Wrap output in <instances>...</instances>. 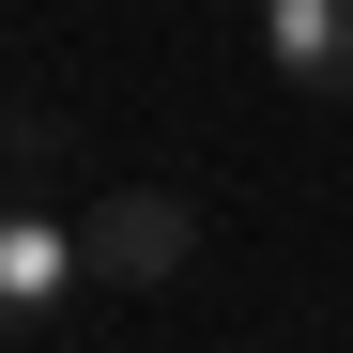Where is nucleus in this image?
<instances>
[{
  "label": "nucleus",
  "mask_w": 353,
  "mask_h": 353,
  "mask_svg": "<svg viewBox=\"0 0 353 353\" xmlns=\"http://www.w3.org/2000/svg\"><path fill=\"white\" fill-rule=\"evenodd\" d=\"M185 246H200V215L169 200V185H123V200H92V230H77V261H92L108 292H154V276H185Z\"/></svg>",
  "instance_id": "nucleus-1"
},
{
  "label": "nucleus",
  "mask_w": 353,
  "mask_h": 353,
  "mask_svg": "<svg viewBox=\"0 0 353 353\" xmlns=\"http://www.w3.org/2000/svg\"><path fill=\"white\" fill-rule=\"evenodd\" d=\"M261 62L292 92H353V0H261Z\"/></svg>",
  "instance_id": "nucleus-3"
},
{
  "label": "nucleus",
  "mask_w": 353,
  "mask_h": 353,
  "mask_svg": "<svg viewBox=\"0 0 353 353\" xmlns=\"http://www.w3.org/2000/svg\"><path fill=\"white\" fill-rule=\"evenodd\" d=\"M77 276H92V261H77V230H62V215H0V338L46 323Z\"/></svg>",
  "instance_id": "nucleus-2"
}]
</instances>
